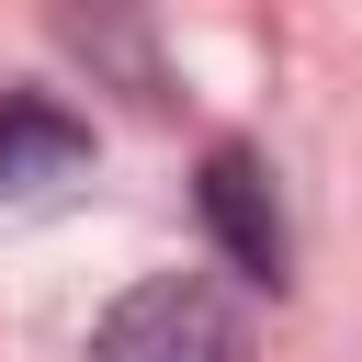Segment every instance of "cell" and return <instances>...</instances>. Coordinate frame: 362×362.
<instances>
[{"mask_svg": "<svg viewBox=\"0 0 362 362\" xmlns=\"http://www.w3.org/2000/svg\"><path fill=\"white\" fill-rule=\"evenodd\" d=\"M90 362H249V317H238L226 283L158 272V283H136V294L90 328Z\"/></svg>", "mask_w": 362, "mask_h": 362, "instance_id": "1", "label": "cell"}, {"mask_svg": "<svg viewBox=\"0 0 362 362\" xmlns=\"http://www.w3.org/2000/svg\"><path fill=\"white\" fill-rule=\"evenodd\" d=\"M204 226H215V249L249 272V283H283V260H294V238H283V204H272V170L249 158V147H215L204 158Z\"/></svg>", "mask_w": 362, "mask_h": 362, "instance_id": "2", "label": "cell"}, {"mask_svg": "<svg viewBox=\"0 0 362 362\" xmlns=\"http://www.w3.org/2000/svg\"><path fill=\"white\" fill-rule=\"evenodd\" d=\"M79 158H90V124H79V113H57L45 90L0 102V192H45V181H68Z\"/></svg>", "mask_w": 362, "mask_h": 362, "instance_id": "3", "label": "cell"}]
</instances>
